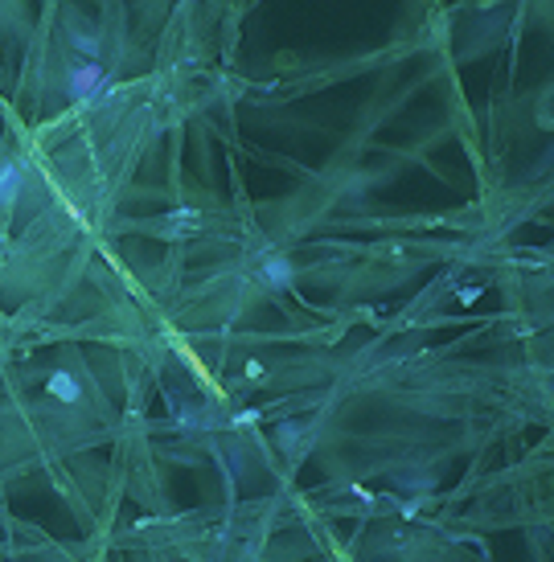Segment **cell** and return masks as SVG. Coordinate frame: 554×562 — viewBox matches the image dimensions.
Wrapping results in <instances>:
<instances>
[{
	"mask_svg": "<svg viewBox=\"0 0 554 562\" xmlns=\"http://www.w3.org/2000/svg\"><path fill=\"white\" fill-rule=\"evenodd\" d=\"M17 189H21V169L4 165V169H0V201H12Z\"/></svg>",
	"mask_w": 554,
	"mask_h": 562,
	"instance_id": "obj_1",
	"label": "cell"
},
{
	"mask_svg": "<svg viewBox=\"0 0 554 562\" xmlns=\"http://www.w3.org/2000/svg\"><path fill=\"white\" fill-rule=\"evenodd\" d=\"M49 394H58V398H78V390H74V378H66V374H53V378H49Z\"/></svg>",
	"mask_w": 554,
	"mask_h": 562,
	"instance_id": "obj_2",
	"label": "cell"
}]
</instances>
